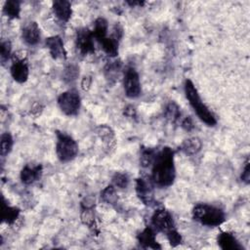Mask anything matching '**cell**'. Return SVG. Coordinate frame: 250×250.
Returning a JSON list of instances; mask_svg holds the SVG:
<instances>
[{
  "instance_id": "cell-1",
  "label": "cell",
  "mask_w": 250,
  "mask_h": 250,
  "mask_svg": "<svg viewBox=\"0 0 250 250\" xmlns=\"http://www.w3.org/2000/svg\"><path fill=\"white\" fill-rule=\"evenodd\" d=\"M175 177L174 151L170 147H163L157 152L152 163L151 180L155 186L159 188H167L174 183Z\"/></svg>"
},
{
  "instance_id": "cell-2",
  "label": "cell",
  "mask_w": 250,
  "mask_h": 250,
  "mask_svg": "<svg viewBox=\"0 0 250 250\" xmlns=\"http://www.w3.org/2000/svg\"><path fill=\"white\" fill-rule=\"evenodd\" d=\"M185 94L198 118L206 125L214 126L217 123L215 116L203 104L194 84L189 79H187L185 82Z\"/></svg>"
},
{
  "instance_id": "cell-3",
  "label": "cell",
  "mask_w": 250,
  "mask_h": 250,
  "mask_svg": "<svg viewBox=\"0 0 250 250\" xmlns=\"http://www.w3.org/2000/svg\"><path fill=\"white\" fill-rule=\"evenodd\" d=\"M192 218L194 221L207 227H218L226 220L222 209L208 204L196 205L192 209Z\"/></svg>"
},
{
  "instance_id": "cell-4",
  "label": "cell",
  "mask_w": 250,
  "mask_h": 250,
  "mask_svg": "<svg viewBox=\"0 0 250 250\" xmlns=\"http://www.w3.org/2000/svg\"><path fill=\"white\" fill-rule=\"evenodd\" d=\"M56 153L62 162H68L75 158L78 153L77 143L67 134L57 132Z\"/></svg>"
},
{
  "instance_id": "cell-5",
  "label": "cell",
  "mask_w": 250,
  "mask_h": 250,
  "mask_svg": "<svg viewBox=\"0 0 250 250\" xmlns=\"http://www.w3.org/2000/svg\"><path fill=\"white\" fill-rule=\"evenodd\" d=\"M58 104L61 110L68 116L76 115L79 111L81 100L77 91L68 90L62 93L58 98Z\"/></svg>"
},
{
  "instance_id": "cell-6",
  "label": "cell",
  "mask_w": 250,
  "mask_h": 250,
  "mask_svg": "<svg viewBox=\"0 0 250 250\" xmlns=\"http://www.w3.org/2000/svg\"><path fill=\"white\" fill-rule=\"evenodd\" d=\"M124 91L128 98L135 99L141 95V82L137 70L134 67H128L124 72L123 78Z\"/></svg>"
},
{
  "instance_id": "cell-7",
  "label": "cell",
  "mask_w": 250,
  "mask_h": 250,
  "mask_svg": "<svg viewBox=\"0 0 250 250\" xmlns=\"http://www.w3.org/2000/svg\"><path fill=\"white\" fill-rule=\"evenodd\" d=\"M151 224L156 231L167 233L175 229V224L172 215L165 209H158L151 217Z\"/></svg>"
},
{
  "instance_id": "cell-8",
  "label": "cell",
  "mask_w": 250,
  "mask_h": 250,
  "mask_svg": "<svg viewBox=\"0 0 250 250\" xmlns=\"http://www.w3.org/2000/svg\"><path fill=\"white\" fill-rule=\"evenodd\" d=\"M75 44L77 50L83 56L93 54L95 52L94 36L92 31H90L88 28L83 27L77 30Z\"/></svg>"
},
{
  "instance_id": "cell-9",
  "label": "cell",
  "mask_w": 250,
  "mask_h": 250,
  "mask_svg": "<svg viewBox=\"0 0 250 250\" xmlns=\"http://www.w3.org/2000/svg\"><path fill=\"white\" fill-rule=\"evenodd\" d=\"M28 74L29 69L26 60L23 58H19L18 56H14L11 65V75L13 79L18 83H23L27 80Z\"/></svg>"
},
{
  "instance_id": "cell-10",
  "label": "cell",
  "mask_w": 250,
  "mask_h": 250,
  "mask_svg": "<svg viewBox=\"0 0 250 250\" xmlns=\"http://www.w3.org/2000/svg\"><path fill=\"white\" fill-rule=\"evenodd\" d=\"M136 192L139 199L146 205L151 206L154 202V194L151 185L145 179L139 178L136 181Z\"/></svg>"
},
{
  "instance_id": "cell-11",
  "label": "cell",
  "mask_w": 250,
  "mask_h": 250,
  "mask_svg": "<svg viewBox=\"0 0 250 250\" xmlns=\"http://www.w3.org/2000/svg\"><path fill=\"white\" fill-rule=\"evenodd\" d=\"M45 44L53 59H65L66 54L63 48V42L60 36L56 35L47 38L45 40Z\"/></svg>"
},
{
  "instance_id": "cell-12",
  "label": "cell",
  "mask_w": 250,
  "mask_h": 250,
  "mask_svg": "<svg viewBox=\"0 0 250 250\" xmlns=\"http://www.w3.org/2000/svg\"><path fill=\"white\" fill-rule=\"evenodd\" d=\"M42 172L41 165H25L21 171V180L25 185L33 184L41 178Z\"/></svg>"
},
{
  "instance_id": "cell-13",
  "label": "cell",
  "mask_w": 250,
  "mask_h": 250,
  "mask_svg": "<svg viewBox=\"0 0 250 250\" xmlns=\"http://www.w3.org/2000/svg\"><path fill=\"white\" fill-rule=\"evenodd\" d=\"M53 12L57 19L61 21L66 22L71 18L72 10L71 4L69 1L66 0H57L53 2Z\"/></svg>"
},
{
  "instance_id": "cell-14",
  "label": "cell",
  "mask_w": 250,
  "mask_h": 250,
  "mask_svg": "<svg viewBox=\"0 0 250 250\" xmlns=\"http://www.w3.org/2000/svg\"><path fill=\"white\" fill-rule=\"evenodd\" d=\"M22 39L23 41L32 46L36 45L40 40V28L35 21L28 22L22 29Z\"/></svg>"
},
{
  "instance_id": "cell-15",
  "label": "cell",
  "mask_w": 250,
  "mask_h": 250,
  "mask_svg": "<svg viewBox=\"0 0 250 250\" xmlns=\"http://www.w3.org/2000/svg\"><path fill=\"white\" fill-rule=\"evenodd\" d=\"M137 238L140 245H142L145 248H152V249L161 248V246L156 241L155 232L151 227H146L141 233L138 234Z\"/></svg>"
},
{
  "instance_id": "cell-16",
  "label": "cell",
  "mask_w": 250,
  "mask_h": 250,
  "mask_svg": "<svg viewBox=\"0 0 250 250\" xmlns=\"http://www.w3.org/2000/svg\"><path fill=\"white\" fill-rule=\"evenodd\" d=\"M218 244L224 250H243L236 238L229 232H221L218 236Z\"/></svg>"
},
{
  "instance_id": "cell-17",
  "label": "cell",
  "mask_w": 250,
  "mask_h": 250,
  "mask_svg": "<svg viewBox=\"0 0 250 250\" xmlns=\"http://www.w3.org/2000/svg\"><path fill=\"white\" fill-rule=\"evenodd\" d=\"M2 210H1V217L2 221L7 224H13L20 215V209L17 207H13L8 205L5 202V198L2 197Z\"/></svg>"
},
{
  "instance_id": "cell-18",
  "label": "cell",
  "mask_w": 250,
  "mask_h": 250,
  "mask_svg": "<svg viewBox=\"0 0 250 250\" xmlns=\"http://www.w3.org/2000/svg\"><path fill=\"white\" fill-rule=\"evenodd\" d=\"M202 146L201 141L198 138H189L185 140L181 145L182 151L187 155H193L200 151Z\"/></svg>"
},
{
  "instance_id": "cell-19",
  "label": "cell",
  "mask_w": 250,
  "mask_h": 250,
  "mask_svg": "<svg viewBox=\"0 0 250 250\" xmlns=\"http://www.w3.org/2000/svg\"><path fill=\"white\" fill-rule=\"evenodd\" d=\"M107 28H108V24H107V21L105 19H104V18L97 19L95 21L94 28L92 31L94 38H96L99 42L104 40L106 37Z\"/></svg>"
},
{
  "instance_id": "cell-20",
  "label": "cell",
  "mask_w": 250,
  "mask_h": 250,
  "mask_svg": "<svg viewBox=\"0 0 250 250\" xmlns=\"http://www.w3.org/2000/svg\"><path fill=\"white\" fill-rule=\"evenodd\" d=\"M102 45V49L104 50V52L109 56V57H116L118 55V45H119V41L115 38L111 37H105L104 40H102L101 42Z\"/></svg>"
},
{
  "instance_id": "cell-21",
  "label": "cell",
  "mask_w": 250,
  "mask_h": 250,
  "mask_svg": "<svg viewBox=\"0 0 250 250\" xmlns=\"http://www.w3.org/2000/svg\"><path fill=\"white\" fill-rule=\"evenodd\" d=\"M3 12L10 19L19 18L21 12V2L17 0L6 1L4 4Z\"/></svg>"
},
{
  "instance_id": "cell-22",
  "label": "cell",
  "mask_w": 250,
  "mask_h": 250,
  "mask_svg": "<svg viewBox=\"0 0 250 250\" xmlns=\"http://www.w3.org/2000/svg\"><path fill=\"white\" fill-rule=\"evenodd\" d=\"M156 154H157V151H155V149L153 148H149V147L143 148L140 156V163L142 167L146 168L152 165Z\"/></svg>"
},
{
  "instance_id": "cell-23",
  "label": "cell",
  "mask_w": 250,
  "mask_h": 250,
  "mask_svg": "<svg viewBox=\"0 0 250 250\" xmlns=\"http://www.w3.org/2000/svg\"><path fill=\"white\" fill-rule=\"evenodd\" d=\"M13 137L10 133H3L1 135V140H0V154L2 156H5L10 153L13 147Z\"/></svg>"
},
{
  "instance_id": "cell-24",
  "label": "cell",
  "mask_w": 250,
  "mask_h": 250,
  "mask_svg": "<svg viewBox=\"0 0 250 250\" xmlns=\"http://www.w3.org/2000/svg\"><path fill=\"white\" fill-rule=\"evenodd\" d=\"M79 75V68L75 64H68L64 67L62 72V78L64 82L71 83L77 79Z\"/></svg>"
},
{
  "instance_id": "cell-25",
  "label": "cell",
  "mask_w": 250,
  "mask_h": 250,
  "mask_svg": "<svg viewBox=\"0 0 250 250\" xmlns=\"http://www.w3.org/2000/svg\"><path fill=\"white\" fill-rule=\"evenodd\" d=\"M181 116V111L179 106L174 103V102H170L165 108V117L166 119H168L170 122L175 123L179 117Z\"/></svg>"
},
{
  "instance_id": "cell-26",
  "label": "cell",
  "mask_w": 250,
  "mask_h": 250,
  "mask_svg": "<svg viewBox=\"0 0 250 250\" xmlns=\"http://www.w3.org/2000/svg\"><path fill=\"white\" fill-rule=\"evenodd\" d=\"M102 198L104 202L110 205H114L117 202V195L115 192V188L113 185H109L106 188H104L102 191Z\"/></svg>"
},
{
  "instance_id": "cell-27",
  "label": "cell",
  "mask_w": 250,
  "mask_h": 250,
  "mask_svg": "<svg viewBox=\"0 0 250 250\" xmlns=\"http://www.w3.org/2000/svg\"><path fill=\"white\" fill-rule=\"evenodd\" d=\"M112 183L114 187L120 188H126L129 184V177L125 173L116 172L112 177Z\"/></svg>"
},
{
  "instance_id": "cell-28",
  "label": "cell",
  "mask_w": 250,
  "mask_h": 250,
  "mask_svg": "<svg viewBox=\"0 0 250 250\" xmlns=\"http://www.w3.org/2000/svg\"><path fill=\"white\" fill-rule=\"evenodd\" d=\"M11 51H12L11 42L10 41H2L1 47H0V57H1L2 63H5V62H7L10 59Z\"/></svg>"
},
{
  "instance_id": "cell-29",
  "label": "cell",
  "mask_w": 250,
  "mask_h": 250,
  "mask_svg": "<svg viewBox=\"0 0 250 250\" xmlns=\"http://www.w3.org/2000/svg\"><path fill=\"white\" fill-rule=\"evenodd\" d=\"M166 236H167V239H168V241L170 242V244L172 246H177V245H179L182 242V236L176 230V229H173L169 230L166 233Z\"/></svg>"
},
{
  "instance_id": "cell-30",
  "label": "cell",
  "mask_w": 250,
  "mask_h": 250,
  "mask_svg": "<svg viewBox=\"0 0 250 250\" xmlns=\"http://www.w3.org/2000/svg\"><path fill=\"white\" fill-rule=\"evenodd\" d=\"M182 128L188 132H190L194 128L193 121L190 116H187L183 121H182Z\"/></svg>"
},
{
  "instance_id": "cell-31",
  "label": "cell",
  "mask_w": 250,
  "mask_h": 250,
  "mask_svg": "<svg viewBox=\"0 0 250 250\" xmlns=\"http://www.w3.org/2000/svg\"><path fill=\"white\" fill-rule=\"evenodd\" d=\"M241 180H242V182H244L247 185L250 182V165H249L248 161H246V163H245L243 172L241 174Z\"/></svg>"
}]
</instances>
